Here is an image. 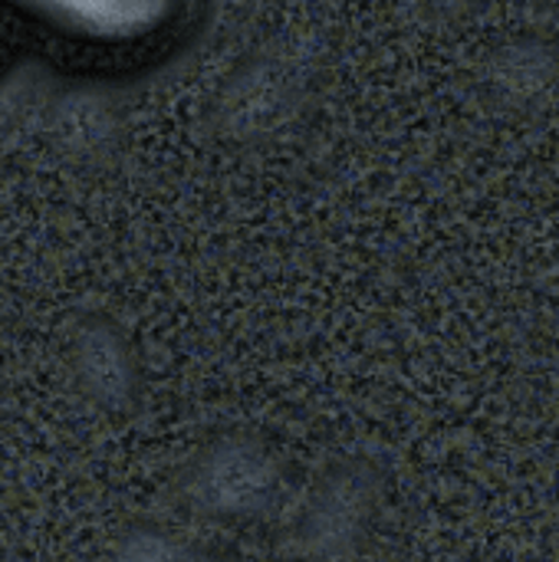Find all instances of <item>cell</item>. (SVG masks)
Listing matches in <instances>:
<instances>
[{
	"label": "cell",
	"mask_w": 559,
	"mask_h": 562,
	"mask_svg": "<svg viewBox=\"0 0 559 562\" xmlns=\"http://www.w3.org/2000/svg\"><path fill=\"white\" fill-rule=\"evenodd\" d=\"M171 7L165 3H63V7H43V16H56L76 33L96 36V40H128L155 30Z\"/></svg>",
	"instance_id": "obj_1"
}]
</instances>
